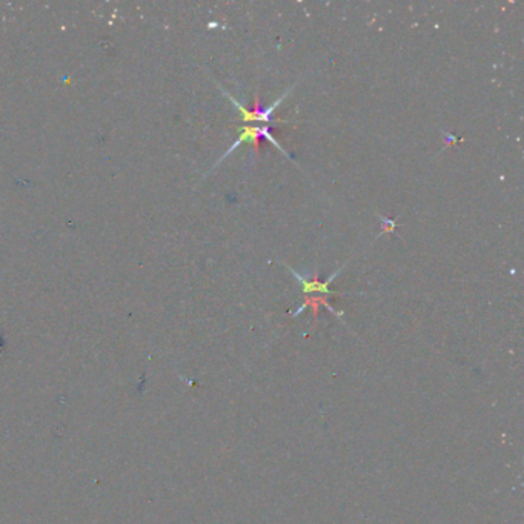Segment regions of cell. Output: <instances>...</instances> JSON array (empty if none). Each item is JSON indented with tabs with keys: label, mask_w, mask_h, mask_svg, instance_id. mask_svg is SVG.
I'll return each instance as SVG.
<instances>
[{
	"label": "cell",
	"mask_w": 524,
	"mask_h": 524,
	"mask_svg": "<svg viewBox=\"0 0 524 524\" xmlns=\"http://www.w3.org/2000/svg\"><path fill=\"white\" fill-rule=\"evenodd\" d=\"M295 85L291 87L288 91H284V94L282 97H278V100H275L273 105H269L268 108H254V109H248L247 106H243L240 102H238L234 95H231L228 91H225V89L222 87H218L220 89H222V93L225 94L226 99H228L232 105H234L237 108V113H238V117H240L242 122H244V124H251V122H263V124H269V122H273L274 119V113L275 109L282 105L283 100L286 99V97L291 94V91H293Z\"/></svg>",
	"instance_id": "cell-1"
},
{
	"label": "cell",
	"mask_w": 524,
	"mask_h": 524,
	"mask_svg": "<svg viewBox=\"0 0 524 524\" xmlns=\"http://www.w3.org/2000/svg\"><path fill=\"white\" fill-rule=\"evenodd\" d=\"M237 131H238V139L234 141V144H232V146L229 148V150L226 151V152L222 155V157H220V160H218L217 163L214 165V168H216L217 165L222 163V161H223L226 157H228L229 154L234 152V151L237 150V148L240 146L242 144H257V140L260 139V137H262V139H268V140L271 141V144H273V145L277 148L278 151L283 152L284 155H286L288 159L293 160V155H291L286 150H284V148L282 146L280 141H278V140L274 137V135L271 134V131H269V128H268V126H243V128H237ZM214 168H212V170H214Z\"/></svg>",
	"instance_id": "cell-2"
},
{
	"label": "cell",
	"mask_w": 524,
	"mask_h": 524,
	"mask_svg": "<svg viewBox=\"0 0 524 524\" xmlns=\"http://www.w3.org/2000/svg\"><path fill=\"white\" fill-rule=\"evenodd\" d=\"M345 266H346V263L343 264V266H340V269L335 271V273H334L332 275H329V277L326 278V280H323V282H321V280H319V278H317V277H315V278H309V277H306V275H301L300 273H297L295 269H293V268L288 266V264H286V268L289 269V273L295 277V280H297V283H299V286H300V289L303 291V293H305V294L317 293V294H323V295H326V297L349 295V293H339V291H332L331 288H329V284H331V283L334 282V278L337 277V275L341 273L343 268H345Z\"/></svg>",
	"instance_id": "cell-3"
},
{
	"label": "cell",
	"mask_w": 524,
	"mask_h": 524,
	"mask_svg": "<svg viewBox=\"0 0 524 524\" xmlns=\"http://www.w3.org/2000/svg\"><path fill=\"white\" fill-rule=\"evenodd\" d=\"M320 305H321V306H325L326 309L331 310V312H332V314H335V315H337L339 319H341V317H343V312H339V310H335V309H334L331 305H329V301H328V297H326V295H315V297H309V299H306L305 301L301 303V306L295 310V312L293 314V317H297V315H299L300 312H303V310L308 309V308H312V310H314V315L317 317V315H319V306H320Z\"/></svg>",
	"instance_id": "cell-4"
}]
</instances>
